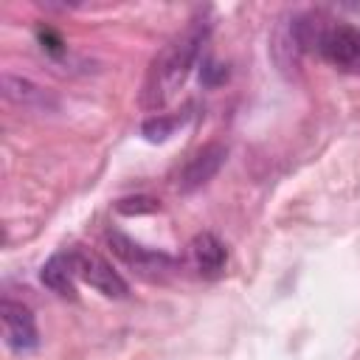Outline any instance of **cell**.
I'll return each mask as SVG.
<instances>
[{
  "label": "cell",
  "instance_id": "cell-1",
  "mask_svg": "<svg viewBox=\"0 0 360 360\" xmlns=\"http://www.w3.org/2000/svg\"><path fill=\"white\" fill-rule=\"evenodd\" d=\"M208 34H211V20L205 11H200L183 25V31H177L160 48V53L152 59L143 87H141L143 110H160L177 96V90L186 84L188 73L194 70Z\"/></svg>",
  "mask_w": 360,
  "mask_h": 360
},
{
  "label": "cell",
  "instance_id": "cell-2",
  "mask_svg": "<svg viewBox=\"0 0 360 360\" xmlns=\"http://www.w3.org/2000/svg\"><path fill=\"white\" fill-rule=\"evenodd\" d=\"M295 39L301 51L315 48L329 65L360 73V28L349 22L326 20L323 14H301L292 20Z\"/></svg>",
  "mask_w": 360,
  "mask_h": 360
},
{
  "label": "cell",
  "instance_id": "cell-3",
  "mask_svg": "<svg viewBox=\"0 0 360 360\" xmlns=\"http://www.w3.org/2000/svg\"><path fill=\"white\" fill-rule=\"evenodd\" d=\"M107 245H110V250L124 264H129L135 273H141L146 278H160V276H166V273L174 270V259L169 253L143 248L135 239H129L127 233H121V231H107Z\"/></svg>",
  "mask_w": 360,
  "mask_h": 360
},
{
  "label": "cell",
  "instance_id": "cell-4",
  "mask_svg": "<svg viewBox=\"0 0 360 360\" xmlns=\"http://www.w3.org/2000/svg\"><path fill=\"white\" fill-rule=\"evenodd\" d=\"M0 321H3V340H6V346L11 352L25 354V352L37 349V343H39L37 321H34L31 309L22 301L3 298V304H0Z\"/></svg>",
  "mask_w": 360,
  "mask_h": 360
},
{
  "label": "cell",
  "instance_id": "cell-5",
  "mask_svg": "<svg viewBox=\"0 0 360 360\" xmlns=\"http://www.w3.org/2000/svg\"><path fill=\"white\" fill-rule=\"evenodd\" d=\"M73 250H76V264H79L82 281H87L93 290H98L107 298H127L129 295L127 281L112 270V264L104 256H98L96 250H87V248H73Z\"/></svg>",
  "mask_w": 360,
  "mask_h": 360
},
{
  "label": "cell",
  "instance_id": "cell-6",
  "mask_svg": "<svg viewBox=\"0 0 360 360\" xmlns=\"http://www.w3.org/2000/svg\"><path fill=\"white\" fill-rule=\"evenodd\" d=\"M225 158H228V146H225V143H205V146H200V149L186 160V166L180 169L177 188H180L183 194L197 191L200 186H205V183L222 169Z\"/></svg>",
  "mask_w": 360,
  "mask_h": 360
},
{
  "label": "cell",
  "instance_id": "cell-7",
  "mask_svg": "<svg viewBox=\"0 0 360 360\" xmlns=\"http://www.w3.org/2000/svg\"><path fill=\"white\" fill-rule=\"evenodd\" d=\"M188 264L194 267L197 276L202 278H217L225 273V264H228V250L222 245L219 236H214L211 231H202L197 233L191 242H188Z\"/></svg>",
  "mask_w": 360,
  "mask_h": 360
},
{
  "label": "cell",
  "instance_id": "cell-8",
  "mask_svg": "<svg viewBox=\"0 0 360 360\" xmlns=\"http://www.w3.org/2000/svg\"><path fill=\"white\" fill-rule=\"evenodd\" d=\"M3 96H6V101L17 104L22 110H37V112H53L56 110V98L45 87H39L31 79L17 76L11 70L3 73Z\"/></svg>",
  "mask_w": 360,
  "mask_h": 360
},
{
  "label": "cell",
  "instance_id": "cell-9",
  "mask_svg": "<svg viewBox=\"0 0 360 360\" xmlns=\"http://www.w3.org/2000/svg\"><path fill=\"white\" fill-rule=\"evenodd\" d=\"M42 284L62 295V298H76V278H79V264H76V250H56L39 270Z\"/></svg>",
  "mask_w": 360,
  "mask_h": 360
},
{
  "label": "cell",
  "instance_id": "cell-10",
  "mask_svg": "<svg viewBox=\"0 0 360 360\" xmlns=\"http://www.w3.org/2000/svg\"><path fill=\"white\" fill-rule=\"evenodd\" d=\"M183 124V118L180 115H163V112H158L155 118H149V121H143V127H141V132H143V138L146 141H166L177 127Z\"/></svg>",
  "mask_w": 360,
  "mask_h": 360
},
{
  "label": "cell",
  "instance_id": "cell-11",
  "mask_svg": "<svg viewBox=\"0 0 360 360\" xmlns=\"http://www.w3.org/2000/svg\"><path fill=\"white\" fill-rule=\"evenodd\" d=\"M127 202H132V205L118 202V211L121 214H141V211H155L158 208V202L152 197H135V200H127Z\"/></svg>",
  "mask_w": 360,
  "mask_h": 360
},
{
  "label": "cell",
  "instance_id": "cell-12",
  "mask_svg": "<svg viewBox=\"0 0 360 360\" xmlns=\"http://www.w3.org/2000/svg\"><path fill=\"white\" fill-rule=\"evenodd\" d=\"M225 79V68L222 65H217V62H202V82L205 84H217V82H222Z\"/></svg>",
  "mask_w": 360,
  "mask_h": 360
}]
</instances>
